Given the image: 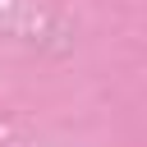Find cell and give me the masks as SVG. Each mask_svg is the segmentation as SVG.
I'll return each mask as SVG.
<instances>
[]
</instances>
